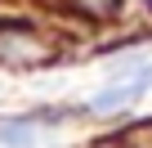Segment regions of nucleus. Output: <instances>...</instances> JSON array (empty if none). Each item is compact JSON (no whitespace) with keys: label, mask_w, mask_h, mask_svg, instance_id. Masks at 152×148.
<instances>
[{"label":"nucleus","mask_w":152,"mask_h":148,"mask_svg":"<svg viewBox=\"0 0 152 148\" xmlns=\"http://www.w3.org/2000/svg\"><path fill=\"white\" fill-rule=\"evenodd\" d=\"M152 85V67H143V72H134L130 81H121V85H107L99 99H94V112H116V108H125V103H134L143 90Z\"/></svg>","instance_id":"obj_1"}]
</instances>
